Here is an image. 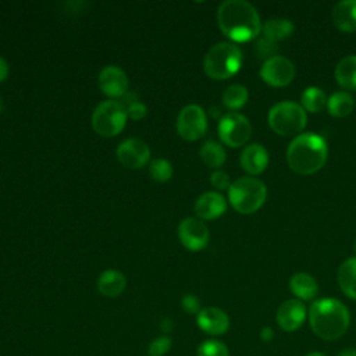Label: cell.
<instances>
[{
  "mask_svg": "<svg viewBox=\"0 0 356 356\" xmlns=\"http://www.w3.org/2000/svg\"><path fill=\"white\" fill-rule=\"evenodd\" d=\"M217 24L221 32L234 42L252 40L261 31L257 10L245 0L222 1L217 10Z\"/></svg>",
  "mask_w": 356,
  "mask_h": 356,
  "instance_id": "1",
  "label": "cell"
},
{
  "mask_svg": "<svg viewBox=\"0 0 356 356\" xmlns=\"http://www.w3.org/2000/svg\"><path fill=\"white\" fill-rule=\"evenodd\" d=\"M309 324L318 338L335 341L348 331L350 314L338 299L321 298L314 300L309 309Z\"/></svg>",
  "mask_w": 356,
  "mask_h": 356,
  "instance_id": "2",
  "label": "cell"
},
{
  "mask_svg": "<svg viewBox=\"0 0 356 356\" xmlns=\"http://www.w3.org/2000/svg\"><path fill=\"white\" fill-rule=\"evenodd\" d=\"M328 149L325 140L313 132L298 135L288 146V165L298 174L309 175L317 172L327 160Z\"/></svg>",
  "mask_w": 356,
  "mask_h": 356,
  "instance_id": "3",
  "label": "cell"
},
{
  "mask_svg": "<svg viewBox=\"0 0 356 356\" xmlns=\"http://www.w3.org/2000/svg\"><path fill=\"white\" fill-rule=\"evenodd\" d=\"M242 65V51L231 42L213 44L203 58V70L211 79L222 81L235 75Z\"/></svg>",
  "mask_w": 356,
  "mask_h": 356,
  "instance_id": "4",
  "label": "cell"
},
{
  "mask_svg": "<svg viewBox=\"0 0 356 356\" xmlns=\"http://www.w3.org/2000/svg\"><path fill=\"white\" fill-rule=\"evenodd\" d=\"M266 197V185L253 177L238 178L228 189V200L241 214H252L257 211L264 204Z\"/></svg>",
  "mask_w": 356,
  "mask_h": 356,
  "instance_id": "5",
  "label": "cell"
},
{
  "mask_svg": "<svg viewBox=\"0 0 356 356\" xmlns=\"http://www.w3.org/2000/svg\"><path fill=\"white\" fill-rule=\"evenodd\" d=\"M127 108L120 100H104L99 103L92 113V128L103 138L118 135L127 124Z\"/></svg>",
  "mask_w": 356,
  "mask_h": 356,
  "instance_id": "6",
  "label": "cell"
},
{
  "mask_svg": "<svg viewBox=\"0 0 356 356\" xmlns=\"http://www.w3.org/2000/svg\"><path fill=\"white\" fill-rule=\"evenodd\" d=\"M305 108L295 102H280L268 111V124L274 132L282 136L299 134L306 125Z\"/></svg>",
  "mask_w": 356,
  "mask_h": 356,
  "instance_id": "7",
  "label": "cell"
},
{
  "mask_svg": "<svg viewBox=\"0 0 356 356\" xmlns=\"http://www.w3.org/2000/svg\"><path fill=\"white\" fill-rule=\"evenodd\" d=\"M220 140L229 147H239L245 145L252 134L249 120L239 113H228L218 122Z\"/></svg>",
  "mask_w": 356,
  "mask_h": 356,
  "instance_id": "8",
  "label": "cell"
},
{
  "mask_svg": "<svg viewBox=\"0 0 356 356\" xmlns=\"http://www.w3.org/2000/svg\"><path fill=\"white\" fill-rule=\"evenodd\" d=\"M207 129V117L197 104L185 106L177 117V131L185 140L200 139Z\"/></svg>",
  "mask_w": 356,
  "mask_h": 356,
  "instance_id": "9",
  "label": "cell"
},
{
  "mask_svg": "<svg viewBox=\"0 0 356 356\" xmlns=\"http://www.w3.org/2000/svg\"><path fill=\"white\" fill-rule=\"evenodd\" d=\"M115 156L124 167L138 170L145 167L149 163L150 147L142 139L128 138L118 145L115 150Z\"/></svg>",
  "mask_w": 356,
  "mask_h": 356,
  "instance_id": "10",
  "label": "cell"
},
{
  "mask_svg": "<svg viewBox=\"0 0 356 356\" xmlns=\"http://www.w3.org/2000/svg\"><path fill=\"white\" fill-rule=\"evenodd\" d=\"M178 238L184 248L192 252H197L207 246L210 234L209 228L202 220L186 217L178 225Z\"/></svg>",
  "mask_w": 356,
  "mask_h": 356,
  "instance_id": "11",
  "label": "cell"
},
{
  "mask_svg": "<svg viewBox=\"0 0 356 356\" xmlns=\"http://www.w3.org/2000/svg\"><path fill=\"white\" fill-rule=\"evenodd\" d=\"M260 76L271 86H286L295 76V67L286 57L277 54L263 63Z\"/></svg>",
  "mask_w": 356,
  "mask_h": 356,
  "instance_id": "12",
  "label": "cell"
},
{
  "mask_svg": "<svg viewBox=\"0 0 356 356\" xmlns=\"http://www.w3.org/2000/svg\"><path fill=\"white\" fill-rule=\"evenodd\" d=\"M99 88L102 93L111 99L122 97L128 93L129 81L125 71L117 65H106L99 72Z\"/></svg>",
  "mask_w": 356,
  "mask_h": 356,
  "instance_id": "13",
  "label": "cell"
},
{
  "mask_svg": "<svg viewBox=\"0 0 356 356\" xmlns=\"http://www.w3.org/2000/svg\"><path fill=\"white\" fill-rule=\"evenodd\" d=\"M275 320L282 331H296L306 320V307L299 299H288L278 307Z\"/></svg>",
  "mask_w": 356,
  "mask_h": 356,
  "instance_id": "14",
  "label": "cell"
},
{
  "mask_svg": "<svg viewBox=\"0 0 356 356\" xmlns=\"http://www.w3.org/2000/svg\"><path fill=\"white\" fill-rule=\"evenodd\" d=\"M197 327L209 335H222L229 328V318L227 313L218 307H203L196 316Z\"/></svg>",
  "mask_w": 356,
  "mask_h": 356,
  "instance_id": "15",
  "label": "cell"
},
{
  "mask_svg": "<svg viewBox=\"0 0 356 356\" xmlns=\"http://www.w3.org/2000/svg\"><path fill=\"white\" fill-rule=\"evenodd\" d=\"M227 202L218 192H204L195 202V213L200 220H214L224 214Z\"/></svg>",
  "mask_w": 356,
  "mask_h": 356,
  "instance_id": "16",
  "label": "cell"
},
{
  "mask_svg": "<svg viewBox=\"0 0 356 356\" xmlns=\"http://www.w3.org/2000/svg\"><path fill=\"white\" fill-rule=\"evenodd\" d=\"M267 164H268V153L259 143L248 145L241 153V165L246 172L252 175H257L263 172Z\"/></svg>",
  "mask_w": 356,
  "mask_h": 356,
  "instance_id": "17",
  "label": "cell"
},
{
  "mask_svg": "<svg viewBox=\"0 0 356 356\" xmlns=\"http://www.w3.org/2000/svg\"><path fill=\"white\" fill-rule=\"evenodd\" d=\"M127 286L125 275L114 268L104 270L97 278V291L106 298L120 296Z\"/></svg>",
  "mask_w": 356,
  "mask_h": 356,
  "instance_id": "18",
  "label": "cell"
},
{
  "mask_svg": "<svg viewBox=\"0 0 356 356\" xmlns=\"http://www.w3.org/2000/svg\"><path fill=\"white\" fill-rule=\"evenodd\" d=\"M332 22L342 32L356 31V0H343L332 8Z\"/></svg>",
  "mask_w": 356,
  "mask_h": 356,
  "instance_id": "19",
  "label": "cell"
},
{
  "mask_svg": "<svg viewBox=\"0 0 356 356\" xmlns=\"http://www.w3.org/2000/svg\"><path fill=\"white\" fill-rule=\"evenodd\" d=\"M292 293L300 300H310L317 295L318 286L316 280L307 273H296L289 280Z\"/></svg>",
  "mask_w": 356,
  "mask_h": 356,
  "instance_id": "20",
  "label": "cell"
},
{
  "mask_svg": "<svg viewBox=\"0 0 356 356\" xmlns=\"http://www.w3.org/2000/svg\"><path fill=\"white\" fill-rule=\"evenodd\" d=\"M338 284L348 298L356 300V257H350L341 264Z\"/></svg>",
  "mask_w": 356,
  "mask_h": 356,
  "instance_id": "21",
  "label": "cell"
},
{
  "mask_svg": "<svg viewBox=\"0 0 356 356\" xmlns=\"http://www.w3.org/2000/svg\"><path fill=\"white\" fill-rule=\"evenodd\" d=\"M337 82L350 90H356V56L350 54L343 57L335 67Z\"/></svg>",
  "mask_w": 356,
  "mask_h": 356,
  "instance_id": "22",
  "label": "cell"
},
{
  "mask_svg": "<svg viewBox=\"0 0 356 356\" xmlns=\"http://www.w3.org/2000/svg\"><path fill=\"white\" fill-rule=\"evenodd\" d=\"M261 32L263 36L270 39V40H281L285 39L288 36L292 35L293 32V24L289 19H284V18H273L266 21L261 25Z\"/></svg>",
  "mask_w": 356,
  "mask_h": 356,
  "instance_id": "23",
  "label": "cell"
},
{
  "mask_svg": "<svg viewBox=\"0 0 356 356\" xmlns=\"http://www.w3.org/2000/svg\"><path fill=\"white\" fill-rule=\"evenodd\" d=\"M199 156L202 161L210 168H218L225 161V150L216 140H206L199 150Z\"/></svg>",
  "mask_w": 356,
  "mask_h": 356,
  "instance_id": "24",
  "label": "cell"
},
{
  "mask_svg": "<svg viewBox=\"0 0 356 356\" xmlns=\"http://www.w3.org/2000/svg\"><path fill=\"white\" fill-rule=\"evenodd\" d=\"M353 106H355V100L346 92H337L331 95L330 99L327 100V107L330 114L338 118L350 114V111L353 110Z\"/></svg>",
  "mask_w": 356,
  "mask_h": 356,
  "instance_id": "25",
  "label": "cell"
},
{
  "mask_svg": "<svg viewBox=\"0 0 356 356\" xmlns=\"http://www.w3.org/2000/svg\"><path fill=\"white\" fill-rule=\"evenodd\" d=\"M248 102V90L239 83L228 86L222 93V103L229 110H239Z\"/></svg>",
  "mask_w": 356,
  "mask_h": 356,
  "instance_id": "26",
  "label": "cell"
},
{
  "mask_svg": "<svg viewBox=\"0 0 356 356\" xmlns=\"http://www.w3.org/2000/svg\"><path fill=\"white\" fill-rule=\"evenodd\" d=\"M300 102H302V107L305 110H307L310 113H317L324 107L327 97H325V93L320 88L309 86L302 93Z\"/></svg>",
  "mask_w": 356,
  "mask_h": 356,
  "instance_id": "27",
  "label": "cell"
},
{
  "mask_svg": "<svg viewBox=\"0 0 356 356\" xmlns=\"http://www.w3.org/2000/svg\"><path fill=\"white\" fill-rule=\"evenodd\" d=\"M149 174L156 182H167L172 175V165L167 159H154L150 161Z\"/></svg>",
  "mask_w": 356,
  "mask_h": 356,
  "instance_id": "28",
  "label": "cell"
},
{
  "mask_svg": "<svg viewBox=\"0 0 356 356\" xmlns=\"http://www.w3.org/2000/svg\"><path fill=\"white\" fill-rule=\"evenodd\" d=\"M197 356H229V352L221 341L206 339L197 346Z\"/></svg>",
  "mask_w": 356,
  "mask_h": 356,
  "instance_id": "29",
  "label": "cell"
},
{
  "mask_svg": "<svg viewBox=\"0 0 356 356\" xmlns=\"http://www.w3.org/2000/svg\"><path fill=\"white\" fill-rule=\"evenodd\" d=\"M172 346V339L168 335H160L154 338L147 348L149 356H164Z\"/></svg>",
  "mask_w": 356,
  "mask_h": 356,
  "instance_id": "30",
  "label": "cell"
},
{
  "mask_svg": "<svg viewBox=\"0 0 356 356\" xmlns=\"http://www.w3.org/2000/svg\"><path fill=\"white\" fill-rule=\"evenodd\" d=\"M254 51H256V54H257L259 57H261V58H263V57L270 58V57H273V56H277V54H275V51H277V44H275L274 40H270V39L261 36V38H259L257 42L254 43ZM267 58H266V60H267Z\"/></svg>",
  "mask_w": 356,
  "mask_h": 356,
  "instance_id": "31",
  "label": "cell"
},
{
  "mask_svg": "<svg viewBox=\"0 0 356 356\" xmlns=\"http://www.w3.org/2000/svg\"><path fill=\"white\" fill-rule=\"evenodd\" d=\"M125 108H127L128 118H131L134 121L142 120L147 113L146 106L139 99H135V97H129V100H127V107Z\"/></svg>",
  "mask_w": 356,
  "mask_h": 356,
  "instance_id": "32",
  "label": "cell"
},
{
  "mask_svg": "<svg viewBox=\"0 0 356 356\" xmlns=\"http://www.w3.org/2000/svg\"><path fill=\"white\" fill-rule=\"evenodd\" d=\"M210 182L216 189L224 191V189H229L231 186V181H229V175L225 171L221 170H216L211 172L210 175Z\"/></svg>",
  "mask_w": 356,
  "mask_h": 356,
  "instance_id": "33",
  "label": "cell"
},
{
  "mask_svg": "<svg viewBox=\"0 0 356 356\" xmlns=\"http://www.w3.org/2000/svg\"><path fill=\"white\" fill-rule=\"evenodd\" d=\"M181 305H182V309L189 313V314H196L202 310L200 309V300L196 295H192V293H186L182 296V300H181Z\"/></svg>",
  "mask_w": 356,
  "mask_h": 356,
  "instance_id": "34",
  "label": "cell"
},
{
  "mask_svg": "<svg viewBox=\"0 0 356 356\" xmlns=\"http://www.w3.org/2000/svg\"><path fill=\"white\" fill-rule=\"evenodd\" d=\"M8 72H10L8 63H7V60L4 57L0 56V82H3L8 76Z\"/></svg>",
  "mask_w": 356,
  "mask_h": 356,
  "instance_id": "35",
  "label": "cell"
},
{
  "mask_svg": "<svg viewBox=\"0 0 356 356\" xmlns=\"http://www.w3.org/2000/svg\"><path fill=\"white\" fill-rule=\"evenodd\" d=\"M260 338L263 342H270L274 338V331L271 327H263L260 331Z\"/></svg>",
  "mask_w": 356,
  "mask_h": 356,
  "instance_id": "36",
  "label": "cell"
},
{
  "mask_svg": "<svg viewBox=\"0 0 356 356\" xmlns=\"http://www.w3.org/2000/svg\"><path fill=\"white\" fill-rule=\"evenodd\" d=\"M161 328H163V331H165V332H168V331H171L172 330V321L170 320V318H164L163 321H161Z\"/></svg>",
  "mask_w": 356,
  "mask_h": 356,
  "instance_id": "37",
  "label": "cell"
},
{
  "mask_svg": "<svg viewBox=\"0 0 356 356\" xmlns=\"http://www.w3.org/2000/svg\"><path fill=\"white\" fill-rule=\"evenodd\" d=\"M337 356H356V349H355V348L342 349Z\"/></svg>",
  "mask_w": 356,
  "mask_h": 356,
  "instance_id": "38",
  "label": "cell"
},
{
  "mask_svg": "<svg viewBox=\"0 0 356 356\" xmlns=\"http://www.w3.org/2000/svg\"><path fill=\"white\" fill-rule=\"evenodd\" d=\"M306 356H325V355H323L321 352H310V353H307Z\"/></svg>",
  "mask_w": 356,
  "mask_h": 356,
  "instance_id": "39",
  "label": "cell"
},
{
  "mask_svg": "<svg viewBox=\"0 0 356 356\" xmlns=\"http://www.w3.org/2000/svg\"><path fill=\"white\" fill-rule=\"evenodd\" d=\"M1 110H3V102H1V99H0V113H1Z\"/></svg>",
  "mask_w": 356,
  "mask_h": 356,
  "instance_id": "40",
  "label": "cell"
},
{
  "mask_svg": "<svg viewBox=\"0 0 356 356\" xmlns=\"http://www.w3.org/2000/svg\"><path fill=\"white\" fill-rule=\"evenodd\" d=\"M355 250H356V239H355Z\"/></svg>",
  "mask_w": 356,
  "mask_h": 356,
  "instance_id": "41",
  "label": "cell"
}]
</instances>
